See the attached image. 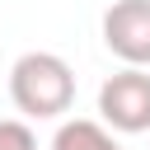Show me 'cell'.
<instances>
[{
    "label": "cell",
    "instance_id": "1",
    "mask_svg": "<svg viewBox=\"0 0 150 150\" xmlns=\"http://www.w3.org/2000/svg\"><path fill=\"white\" fill-rule=\"evenodd\" d=\"M9 98L23 117H61L75 103V70L56 52H23L9 66Z\"/></svg>",
    "mask_w": 150,
    "mask_h": 150
},
{
    "label": "cell",
    "instance_id": "2",
    "mask_svg": "<svg viewBox=\"0 0 150 150\" xmlns=\"http://www.w3.org/2000/svg\"><path fill=\"white\" fill-rule=\"evenodd\" d=\"M98 117L108 131H122V136L150 131V75L131 70V66L108 75L98 84Z\"/></svg>",
    "mask_w": 150,
    "mask_h": 150
},
{
    "label": "cell",
    "instance_id": "3",
    "mask_svg": "<svg viewBox=\"0 0 150 150\" xmlns=\"http://www.w3.org/2000/svg\"><path fill=\"white\" fill-rule=\"evenodd\" d=\"M103 47L122 66L145 70L150 66V0H112L103 9Z\"/></svg>",
    "mask_w": 150,
    "mask_h": 150
},
{
    "label": "cell",
    "instance_id": "5",
    "mask_svg": "<svg viewBox=\"0 0 150 150\" xmlns=\"http://www.w3.org/2000/svg\"><path fill=\"white\" fill-rule=\"evenodd\" d=\"M0 150H38V141H33L28 122H14V117H5V122H0Z\"/></svg>",
    "mask_w": 150,
    "mask_h": 150
},
{
    "label": "cell",
    "instance_id": "4",
    "mask_svg": "<svg viewBox=\"0 0 150 150\" xmlns=\"http://www.w3.org/2000/svg\"><path fill=\"white\" fill-rule=\"evenodd\" d=\"M52 150H122V145H117V136H112L103 122L70 117V122H61V127H56Z\"/></svg>",
    "mask_w": 150,
    "mask_h": 150
}]
</instances>
